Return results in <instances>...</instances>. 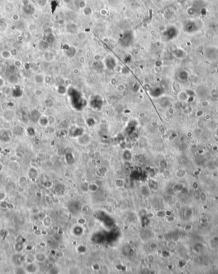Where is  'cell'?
Masks as SVG:
<instances>
[{
  "mask_svg": "<svg viewBox=\"0 0 218 274\" xmlns=\"http://www.w3.org/2000/svg\"><path fill=\"white\" fill-rule=\"evenodd\" d=\"M40 47H41V48H42L43 50H46L47 49L48 47V44L46 42V41H42V42H41V44H40Z\"/></svg>",
  "mask_w": 218,
  "mask_h": 274,
  "instance_id": "5bb4252c",
  "label": "cell"
},
{
  "mask_svg": "<svg viewBox=\"0 0 218 274\" xmlns=\"http://www.w3.org/2000/svg\"><path fill=\"white\" fill-rule=\"evenodd\" d=\"M38 122L41 125L43 126V127H45L48 123V118L45 117V116H41L38 119Z\"/></svg>",
  "mask_w": 218,
  "mask_h": 274,
  "instance_id": "9c48e42d",
  "label": "cell"
},
{
  "mask_svg": "<svg viewBox=\"0 0 218 274\" xmlns=\"http://www.w3.org/2000/svg\"><path fill=\"white\" fill-rule=\"evenodd\" d=\"M1 169H2V166L0 165V171H1Z\"/></svg>",
  "mask_w": 218,
  "mask_h": 274,
  "instance_id": "44dd1931",
  "label": "cell"
},
{
  "mask_svg": "<svg viewBox=\"0 0 218 274\" xmlns=\"http://www.w3.org/2000/svg\"><path fill=\"white\" fill-rule=\"evenodd\" d=\"M23 10H24V12L27 14L31 15L35 11V8L33 6V5H32L29 2H27V3L24 4V6H23Z\"/></svg>",
  "mask_w": 218,
  "mask_h": 274,
  "instance_id": "277c9868",
  "label": "cell"
},
{
  "mask_svg": "<svg viewBox=\"0 0 218 274\" xmlns=\"http://www.w3.org/2000/svg\"><path fill=\"white\" fill-rule=\"evenodd\" d=\"M83 12V14L85 16L88 17L91 15L92 12H93V10H92V8L90 7L86 6V7L83 8V12Z\"/></svg>",
  "mask_w": 218,
  "mask_h": 274,
  "instance_id": "30bf717a",
  "label": "cell"
},
{
  "mask_svg": "<svg viewBox=\"0 0 218 274\" xmlns=\"http://www.w3.org/2000/svg\"><path fill=\"white\" fill-rule=\"evenodd\" d=\"M28 28H29V30L30 31H35L37 27H36V26L35 24H30V25H29V27H28Z\"/></svg>",
  "mask_w": 218,
  "mask_h": 274,
  "instance_id": "e0dca14e",
  "label": "cell"
},
{
  "mask_svg": "<svg viewBox=\"0 0 218 274\" xmlns=\"http://www.w3.org/2000/svg\"><path fill=\"white\" fill-rule=\"evenodd\" d=\"M12 20L13 21H18L20 19V16L18 14H17V13H15V14H13L12 16Z\"/></svg>",
  "mask_w": 218,
  "mask_h": 274,
  "instance_id": "ac0fdd59",
  "label": "cell"
},
{
  "mask_svg": "<svg viewBox=\"0 0 218 274\" xmlns=\"http://www.w3.org/2000/svg\"><path fill=\"white\" fill-rule=\"evenodd\" d=\"M35 81L37 83H40V82H43L44 81V78L41 75L38 74L35 77Z\"/></svg>",
  "mask_w": 218,
  "mask_h": 274,
  "instance_id": "4fadbf2b",
  "label": "cell"
},
{
  "mask_svg": "<svg viewBox=\"0 0 218 274\" xmlns=\"http://www.w3.org/2000/svg\"><path fill=\"white\" fill-rule=\"evenodd\" d=\"M21 95H22V90H21V88L16 86L13 90V95L15 97H19L20 96H21Z\"/></svg>",
  "mask_w": 218,
  "mask_h": 274,
  "instance_id": "7c38bea8",
  "label": "cell"
},
{
  "mask_svg": "<svg viewBox=\"0 0 218 274\" xmlns=\"http://www.w3.org/2000/svg\"><path fill=\"white\" fill-rule=\"evenodd\" d=\"M5 81H4V79L0 76V88L3 87L4 86H5Z\"/></svg>",
  "mask_w": 218,
  "mask_h": 274,
  "instance_id": "ffe728a7",
  "label": "cell"
},
{
  "mask_svg": "<svg viewBox=\"0 0 218 274\" xmlns=\"http://www.w3.org/2000/svg\"><path fill=\"white\" fill-rule=\"evenodd\" d=\"M75 5H76V7L81 9H83L84 7H86V3L84 0H75Z\"/></svg>",
  "mask_w": 218,
  "mask_h": 274,
  "instance_id": "ba28073f",
  "label": "cell"
},
{
  "mask_svg": "<svg viewBox=\"0 0 218 274\" xmlns=\"http://www.w3.org/2000/svg\"><path fill=\"white\" fill-rule=\"evenodd\" d=\"M35 94L36 96H42V95L43 94V91H42V90L36 89V90H35Z\"/></svg>",
  "mask_w": 218,
  "mask_h": 274,
  "instance_id": "d6986e66",
  "label": "cell"
},
{
  "mask_svg": "<svg viewBox=\"0 0 218 274\" xmlns=\"http://www.w3.org/2000/svg\"><path fill=\"white\" fill-rule=\"evenodd\" d=\"M1 95H2L1 93V92H0V97H1Z\"/></svg>",
  "mask_w": 218,
  "mask_h": 274,
  "instance_id": "7402d4cb",
  "label": "cell"
},
{
  "mask_svg": "<svg viewBox=\"0 0 218 274\" xmlns=\"http://www.w3.org/2000/svg\"><path fill=\"white\" fill-rule=\"evenodd\" d=\"M55 40V37L54 35L52 33H48L46 37V42L49 44H52L53 42H54Z\"/></svg>",
  "mask_w": 218,
  "mask_h": 274,
  "instance_id": "8fae6325",
  "label": "cell"
},
{
  "mask_svg": "<svg viewBox=\"0 0 218 274\" xmlns=\"http://www.w3.org/2000/svg\"><path fill=\"white\" fill-rule=\"evenodd\" d=\"M76 53V49L75 47H73V46L71 47H68L66 50V54L70 58H72L73 56H75Z\"/></svg>",
  "mask_w": 218,
  "mask_h": 274,
  "instance_id": "52a82bcc",
  "label": "cell"
},
{
  "mask_svg": "<svg viewBox=\"0 0 218 274\" xmlns=\"http://www.w3.org/2000/svg\"><path fill=\"white\" fill-rule=\"evenodd\" d=\"M1 58L3 59L8 60V59H10L12 56V55L11 52H10V50L5 49V50L2 51L1 52Z\"/></svg>",
  "mask_w": 218,
  "mask_h": 274,
  "instance_id": "8992f818",
  "label": "cell"
},
{
  "mask_svg": "<svg viewBox=\"0 0 218 274\" xmlns=\"http://www.w3.org/2000/svg\"><path fill=\"white\" fill-rule=\"evenodd\" d=\"M104 63L107 68L110 70H113L116 66V61L115 58L112 56H108L105 58Z\"/></svg>",
  "mask_w": 218,
  "mask_h": 274,
  "instance_id": "7a4b0ae2",
  "label": "cell"
},
{
  "mask_svg": "<svg viewBox=\"0 0 218 274\" xmlns=\"http://www.w3.org/2000/svg\"><path fill=\"white\" fill-rule=\"evenodd\" d=\"M134 39V35L132 31L128 30L122 34L119 40L121 45L124 47H128L131 45Z\"/></svg>",
  "mask_w": 218,
  "mask_h": 274,
  "instance_id": "6da1fadb",
  "label": "cell"
},
{
  "mask_svg": "<svg viewBox=\"0 0 218 274\" xmlns=\"http://www.w3.org/2000/svg\"><path fill=\"white\" fill-rule=\"evenodd\" d=\"M19 79L18 78V76L15 74H11L8 76V81L9 83H10L12 85H16L19 82Z\"/></svg>",
  "mask_w": 218,
  "mask_h": 274,
  "instance_id": "5b68a950",
  "label": "cell"
},
{
  "mask_svg": "<svg viewBox=\"0 0 218 274\" xmlns=\"http://www.w3.org/2000/svg\"><path fill=\"white\" fill-rule=\"evenodd\" d=\"M13 65H14L15 67L17 68H20L22 66V65H23V63H22V62H21V61H20V60H15L14 61V63H13Z\"/></svg>",
  "mask_w": 218,
  "mask_h": 274,
  "instance_id": "9a60e30c",
  "label": "cell"
},
{
  "mask_svg": "<svg viewBox=\"0 0 218 274\" xmlns=\"http://www.w3.org/2000/svg\"><path fill=\"white\" fill-rule=\"evenodd\" d=\"M37 3L39 7H44L46 5L47 0H37Z\"/></svg>",
  "mask_w": 218,
  "mask_h": 274,
  "instance_id": "2e32d148",
  "label": "cell"
},
{
  "mask_svg": "<svg viewBox=\"0 0 218 274\" xmlns=\"http://www.w3.org/2000/svg\"><path fill=\"white\" fill-rule=\"evenodd\" d=\"M66 29L68 33L75 34L78 31V26L75 23H69L66 25Z\"/></svg>",
  "mask_w": 218,
  "mask_h": 274,
  "instance_id": "3957f363",
  "label": "cell"
}]
</instances>
